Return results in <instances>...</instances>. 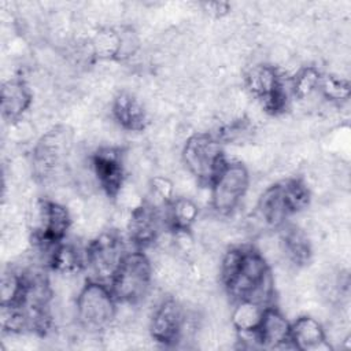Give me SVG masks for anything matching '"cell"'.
<instances>
[{"instance_id":"6da1fadb","label":"cell","mask_w":351,"mask_h":351,"mask_svg":"<svg viewBox=\"0 0 351 351\" xmlns=\"http://www.w3.org/2000/svg\"><path fill=\"white\" fill-rule=\"evenodd\" d=\"M219 278L233 300L269 306L274 295L270 263L254 247L229 250L219 263Z\"/></svg>"},{"instance_id":"7a4b0ae2","label":"cell","mask_w":351,"mask_h":351,"mask_svg":"<svg viewBox=\"0 0 351 351\" xmlns=\"http://www.w3.org/2000/svg\"><path fill=\"white\" fill-rule=\"evenodd\" d=\"M117 311L118 302L104 282L88 280L75 296L74 317L86 332H104L115 321Z\"/></svg>"},{"instance_id":"3957f363","label":"cell","mask_w":351,"mask_h":351,"mask_svg":"<svg viewBox=\"0 0 351 351\" xmlns=\"http://www.w3.org/2000/svg\"><path fill=\"white\" fill-rule=\"evenodd\" d=\"M310 202V191L299 178L280 181L261 195L256 206L259 219L271 228L285 223V219L303 210Z\"/></svg>"},{"instance_id":"277c9868","label":"cell","mask_w":351,"mask_h":351,"mask_svg":"<svg viewBox=\"0 0 351 351\" xmlns=\"http://www.w3.org/2000/svg\"><path fill=\"white\" fill-rule=\"evenodd\" d=\"M152 282L151 259L144 252L134 251L126 252L108 287L118 303L137 304L149 295Z\"/></svg>"},{"instance_id":"5b68a950","label":"cell","mask_w":351,"mask_h":351,"mask_svg":"<svg viewBox=\"0 0 351 351\" xmlns=\"http://www.w3.org/2000/svg\"><path fill=\"white\" fill-rule=\"evenodd\" d=\"M181 155L186 171L202 185H211L226 163L221 141L208 133H195L188 137Z\"/></svg>"},{"instance_id":"8992f818","label":"cell","mask_w":351,"mask_h":351,"mask_svg":"<svg viewBox=\"0 0 351 351\" xmlns=\"http://www.w3.org/2000/svg\"><path fill=\"white\" fill-rule=\"evenodd\" d=\"M32 240L40 250L53 248L62 243L71 226L70 210L51 199H40L30 214Z\"/></svg>"},{"instance_id":"52a82bcc","label":"cell","mask_w":351,"mask_h":351,"mask_svg":"<svg viewBox=\"0 0 351 351\" xmlns=\"http://www.w3.org/2000/svg\"><path fill=\"white\" fill-rule=\"evenodd\" d=\"M73 138L66 128H55L47 132L33 151V170L38 180L55 181L66 170L71 152Z\"/></svg>"},{"instance_id":"ba28073f","label":"cell","mask_w":351,"mask_h":351,"mask_svg":"<svg viewBox=\"0 0 351 351\" xmlns=\"http://www.w3.org/2000/svg\"><path fill=\"white\" fill-rule=\"evenodd\" d=\"M244 84L248 93L259 103L265 112L277 115L285 110L288 93L284 77L274 66L267 63L252 64L245 73Z\"/></svg>"},{"instance_id":"9c48e42d","label":"cell","mask_w":351,"mask_h":351,"mask_svg":"<svg viewBox=\"0 0 351 351\" xmlns=\"http://www.w3.org/2000/svg\"><path fill=\"white\" fill-rule=\"evenodd\" d=\"M211 206L219 214H230L250 188V173L241 162H228L211 182Z\"/></svg>"},{"instance_id":"30bf717a","label":"cell","mask_w":351,"mask_h":351,"mask_svg":"<svg viewBox=\"0 0 351 351\" xmlns=\"http://www.w3.org/2000/svg\"><path fill=\"white\" fill-rule=\"evenodd\" d=\"M125 255L123 243L118 234L112 232L99 234L85 250L86 266L93 274L90 280L104 284L111 281Z\"/></svg>"},{"instance_id":"8fae6325","label":"cell","mask_w":351,"mask_h":351,"mask_svg":"<svg viewBox=\"0 0 351 351\" xmlns=\"http://www.w3.org/2000/svg\"><path fill=\"white\" fill-rule=\"evenodd\" d=\"M186 311L173 298L160 300L149 318V335L162 346H174L182 337L186 324Z\"/></svg>"},{"instance_id":"7c38bea8","label":"cell","mask_w":351,"mask_h":351,"mask_svg":"<svg viewBox=\"0 0 351 351\" xmlns=\"http://www.w3.org/2000/svg\"><path fill=\"white\" fill-rule=\"evenodd\" d=\"M90 166L99 188L108 199H115L126 182L123 154L117 147H100L90 158Z\"/></svg>"},{"instance_id":"4fadbf2b","label":"cell","mask_w":351,"mask_h":351,"mask_svg":"<svg viewBox=\"0 0 351 351\" xmlns=\"http://www.w3.org/2000/svg\"><path fill=\"white\" fill-rule=\"evenodd\" d=\"M163 221L158 206L149 202H143L129 213L126 229L130 240L140 247L154 244L160 236Z\"/></svg>"},{"instance_id":"5bb4252c","label":"cell","mask_w":351,"mask_h":351,"mask_svg":"<svg viewBox=\"0 0 351 351\" xmlns=\"http://www.w3.org/2000/svg\"><path fill=\"white\" fill-rule=\"evenodd\" d=\"M255 335H256L258 346L261 347H265V348L292 347L291 322L276 307L267 306L263 310V314L255 330Z\"/></svg>"},{"instance_id":"9a60e30c","label":"cell","mask_w":351,"mask_h":351,"mask_svg":"<svg viewBox=\"0 0 351 351\" xmlns=\"http://www.w3.org/2000/svg\"><path fill=\"white\" fill-rule=\"evenodd\" d=\"M111 108L114 121L123 130L141 132L148 125V114L143 101L130 92L118 93Z\"/></svg>"},{"instance_id":"2e32d148","label":"cell","mask_w":351,"mask_h":351,"mask_svg":"<svg viewBox=\"0 0 351 351\" xmlns=\"http://www.w3.org/2000/svg\"><path fill=\"white\" fill-rule=\"evenodd\" d=\"M292 347L300 351L330 348L321 322L310 315H300L291 324Z\"/></svg>"},{"instance_id":"e0dca14e","label":"cell","mask_w":351,"mask_h":351,"mask_svg":"<svg viewBox=\"0 0 351 351\" xmlns=\"http://www.w3.org/2000/svg\"><path fill=\"white\" fill-rule=\"evenodd\" d=\"M32 104V92L25 81L10 80L1 88V115L8 121H18Z\"/></svg>"},{"instance_id":"ac0fdd59","label":"cell","mask_w":351,"mask_h":351,"mask_svg":"<svg viewBox=\"0 0 351 351\" xmlns=\"http://www.w3.org/2000/svg\"><path fill=\"white\" fill-rule=\"evenodd\" d=\"M282 256L295 266L307 263L311 258V243L303 229L296 225H282L280 233Z\"/></svg>"},{"instance_id":"d6986e66","label":"cell","mask_w":351,"mask_h":351,"mask_svg":"<svg viewBox=\"0 0 351 351\" xmlns=\"http://www.w3.org/2000/svg\"><path fill=\"white\" fill-rule=\"evenodd\" d=\"M197 217L199 207L191 197L177 196L166 204L165 222L171 230H191Z\"/></svg>"},{"instance_id":"ffe728a7","label":"cell","mask_w":351,"mask_h":351,"mask_svg":"<svg viewBox=\"0 0 351 351\" xmlns=\"http://www.w3.org/2000/svg\"><path fill=\"white\" fill-rule=\"evenodd\" d=\"M48 262L55 273L78 274L86 266V256L77 245L62 241L52 248Z\"/></svg>"},{"instance_id":"44dd1931","label":"cell","mask_w":351,"mask_h":351,"mask_svg":"<svg viewBox=\"0 0 351 351\" xmlns=\"http://www.w3.org/2000/svg\"><path fill=\"white\" fill-rule=\"evenodd\" d=\"M266 307L267 306L250 300H237L230 314V324L233 329H236L237 333L255 332Z\"/></svg>"},{"instance_id":"7402d4cb","label":"cell","mask_w":351,"mask_h":351,"mask_svg":"<svg viewBox=\"0 0 351 351\" xmlns=\"http://www.w3.org/2000/svg\"><path fill=\"white\" fill-rule=\"evenodd\" d=\"M319 80V71L314 66H306L300 69L291 80V93L303 100L318 89Z\"/></svg>"},{"instance_id":"603a6c76","label":"cell","mask_w":351,"mask_h":351,"mask_svg":"<svg viewBox=\"0 0 351 351\" xmlns=\"http://www.w3.org/2000/svg\"><path fill=\"white\" fill-rule=\"evenodd\" d=\"M319 93L329 101H343L350 96V84L344 77L321 75L318 89Z\"/></svg>"},{"instance_id":"cb8c5ba5","label":"cell","mask_w":351,"mask_h":351,"mask_svg":"<svg viewBox=\"0 0 351 351\" xmlns=\"http://www.w3.org/2000/svg\"><path fill=\"white\" fill-rule=\"evenodd\" d=\"M203 5L207 10V12L214 16H222V15L228 14V11H229L228 3H206Z\"/></svg>"}]
</instances>
